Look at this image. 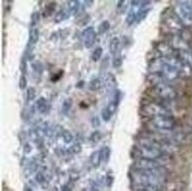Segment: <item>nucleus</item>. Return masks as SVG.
Masks as SVG:
<instances>
[{
    "mask_svg": "<svg viewBox=\"0 0 192 191\" xmlns=\"http://www.w3.org/2000/svg\"><path fill=\"white\" fill-rule=\"evenodd\" d=\"M101 52H102V49H101V48H97L95 50V52H94V55H93V59H94V61H97V59L100 58V56H101Z\"/></svg>",
    "mask_w": 192,
    "mask_h": 191,
    "instance_id": "39448f33",
    "label": "nucleus"
},
{
    "mask_svg": "<svg viewBox=\"0 0 192 191\" xmlns=\"http://www.w3.org/2000/svg\"><path fill=\"white\" fill-rule=\"evenodd\" d=\"M90 89H93V90H97L98 89V81H93L90 83Z\"/></svg>",
    "mask_w": 192,
    "mask_h": 191,
    "instance_id": "423d86ee",
    "label": "nucleus"
},
{
    "mask_svg": "<svg viewBox=\"0 0 192 191\" xmlns=\"http://www.w3.org/2000/svg\"><path fill=\"white\" fill-rule=\"evenodd\" d=\"M38 39V31L37 30H32L31 33H30V43H36Z\"/></svg>",
    "mask_w": 192,
    "mask_h": 191,
    "instance_id": "f03ea898",
    "label": "nucleus"
},
{
    "mask_svg": "<svg viewBox=\"0 0 192 191\" xmlns=\"http://www.w3.org/2000/svg\"><path fill=\"white\" fill-rule=\"evenodd\" d=\"M35 96H36V92H35V89H33V88H28V100H33V99H35Z\"/></svg>",
    "mask_w": 192,
    "mask_h": 191,
    "instance_id": "20e7f679",
    "label": "nucleus"
},
{
    "mask_svg": "<svg viewBox=\"0 0 192 191\" xmlns=\"http://www.w3.org/2000/svg\"><path fill=\"white\" fill-rule=\"evenodd\" d=\"M26 77H25V75H22L20 76V81H19V87H20V89H25V87H26Z\"/></svg>",
    "mask_w": 192,
    "mask_h": 191,
    "instance_id": "7ed1b4c3",
    "label": "nucleus"
},
{
    "mask_svg": "<svg viewBox=\"0 0 192 191\" xmlns=\"http://www.w3.org/2000/svg\"><path fill=\"white\" fill-rule=\"evenodd\" d=\"M118 46H119V39L118 38H113V41L110 42V51L113 54H115L118 51Z\"/></svg>",
    "mask_w": 192,
    "mask_h": 191,
    "instance_id": "f257e3e1",
    "label": "nucleus"
},
{
    "mask_svg": "<svg viewBox=\"0 0 192 191\" xmlns=\"http://www.w3.org/2000/svg\"><path fill=\"white\" fill-rule=\"evenodd\" d=\"M100 136V134H98V133H94V136H95V138H94V141H96V140L98 139V136Z\"/></svg>",
    "mask_w": 192,
    "mask_h": 191,
    "instance_id": "0eeeda50",
    "label": "nucleus"
}]
</instances>
